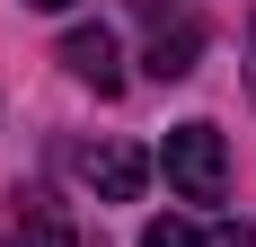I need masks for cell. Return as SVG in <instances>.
Returning a JSON list of instances; mask_svg holds the SVG:
<instances>
[{"mask_svg": "<svg viewBox=\"0 0 256 247\" xmlns=\"http://www.w3.org/2000/svg\"><path fill=\"white\" fill-rule=\"evenodd\" d=\"M159 159H168V186H177L186 203H221V186H230V150H221L212 124H177Z\"/></svg>", "mask_w": 256, "mask_h": 247, "instance_id": "cell-1", "label": "cell"}, {"mask_svg": "<svg viewBox=\"0 0 256 247\" xmlns=\"http://www.w3.org/2000/svg\"><path fill=\"white\" fill-rule=\"evenodd\" d=\"M142 18H150V80H186L194 53H204V18L194 9H159V0H142Z\"/></svg>", "mask_w": 256, "mask_h": 247, "instance_id": "cell-2", "label": "cell"}, {"mask_svg": "<svg viewBox=\"0 0 256 247\" xmlns=\"http://www.w3.org/2000/svg\"><path fill=\"white\" fill-rule=\"evenodd\" d=\"M80 176H88V194L98 203H132L142 194V176H150V159L132 142H98V150H80Z\"/></svg>", "mask_w": 256, "mask_h": 247, "instance_id": "cell-3", "label": "cell"}, {"mask_svg": "<svg viewBox=\"0 0 256 247\" xmlns=\"http://www.w3.org/2000/svg\"><path fill=\"white\" fill-rule=\"evenodd\" d=\"M62 71L88 80L98 98H115V88H124V53H115V36H106V26H71V36H62Z\"/></svg>", "mask_w": 256, "mask_h": 247, "instance_id": "cell-4", "label": "cell"}, {"mask_svg": "<svg viewBox=\"0 0 256 247\" xmlns=\"http://www.w3.org/2000/svg\"><path fill=\"white\" fill-rule=\"evenodd\" d=\"M9 247H71V230L53 221V212H26V221H18V238H9Z\"/></svg>", "mask_w": 256, "mask_h": 247, "instance_id": "cell-5", "label": "cell"}, {"mask_svg": "<svg viewBox=\"0 0 256 247\" xmlns=\"http://www.w3.org/2000/svg\"><path fill=\"white\" fill-rule=\"evenodd\" d=\"M142 247H204V230H194V221H150Z\"/></svg>", "mask_w": 256, "mask_h": 247, "instance_id": "cell-6", "label": "cell"}, {"mask_svg": "<svg viewBox=\"0 0 256 247\" xmlns=\"http://www.w3.org/2000/svg\"><path fill=\"white\" fill-rule=\"evenodd\" d=\"M248 88H256V18H248Z\"/></svg>", "mask_w": 256, "mask_h": 247, "instance_id": "cell-7", "label": "cell"}, {"mask_svg": "<svg viewBox=\"0 0 256 247\" xmlns=\"http://www.w3.org/2000/svg\"><path fill=\"white\" fill-rule=\"evenodd\" d=\"M26 9H71V0H26Z\"/></svg>", "mask_w": 256, "mask_h": 247, "instance_id": "cell-8", "label": "cell"}]
</instances>
